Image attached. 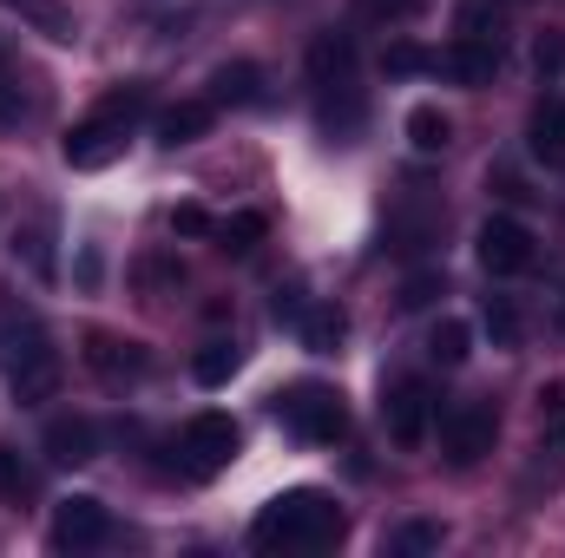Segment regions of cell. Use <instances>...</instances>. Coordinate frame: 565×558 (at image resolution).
<instances>
[{
  "label": "cell",
  "instance_id": "6da1fadb",
  "mask_svg": "<svg viewBox=\"0 0 565 558\" xmlns=\"http://www.w3.org/2000/svg\"><path fill=\"white\" fill-rule=\"evenodd\" d=\"M60 348L46 335V322L26 302H0V382L13 388V401H53L60 395Z\"/></svg>",
  "mask_w": 565,
  "mask_h": 558
},
{
  "label": "cell",
  "instance_id": "7a4b0ae2",
  "mask_svg": "<svg viewBox=\"0 0 565 558\" xmlns=\"http://www.w3.org/2000/svg\"><path fill=\"white\" fill-rule=\"evenodd\" d=\"M342 533H349L342 506H335L329 493H316V486H296V493H277V500L257 513L250 546H257V552H329Z\"/></svg>",
  "mask_w": 565,
  "mask_h": 558
},
{
  "label": "cell",
  "instance_id": "3957f363",
  "mask_svg": "<svg viewBox=\"0 0 565 558\" xmlns=\"http://www.w3.org/2000/svg\"><path fill=\"white\" fill-rule=\"evenodd\" d=\"M309 86H316V112H322V132L329 139H355L362 119H369V99H362V66H355V33H322L309 46Z\"/></svg>",
  "mask_w": 565,
  "mask_h": 558
},
{
  "label": "cell",
  "instance_id": "277c9868",
  "mask_svg": "<svg viewBox=\"0 0 565 558\" xmlns=\"http://www.w3.org/2000/svg\"><path fill=\"white\" fill-rule=\"evenodd\" d=\"M145 106H151V99H145V86H119L99 112H86V119L66 132V144H60V151H66V164H73V171H106L113 158H126L132 126L145 119Z\"/></svg>",
  "mask_w": 565,
  "mask_h": 558
},
{
  "label": "cell",
  "instance_id": "5b68a950",
  "mask_svg": "<svg viewBox=\"0 0 565 558\" xmlns=\"http://www.w3.org/2000/svg\"><path fill=\"white\" fill-rule=\"evenodd\" d=\"M237 447H244V433H237L231 415H191L184 427H178V466L198 473V480L224 473V466L237 460Z\"/></svg>",
  "mask_w": 565,
  "mask_h": 558
},
{
  "label": "cell",
  "instance_id": "8992f818",
  "mask_svg": "<svg viewBox=\"0 0 565 558\" xmlns=\"http://www.w3.org/2000/svg\"><path fill=\"white\" fill-rule=\"evenodd\" d=\"M277 415H282V427L302 433V440H342V433H349V408H342V395L322 388V382H302V388L277 395Z\"/></svg>",
  "mask_w": 565,
  "mask_h": 558
},
{
  "label": "cell",
  "instance_id": "52a82bcc",
  "mask_svg": "<svg viewBox=\"0 0 565 558\" xmlns=\"http://www.w3.org/2000/svg\"><path fill=\"white\" fill-rule=\"evenodd\" d=\"M493 440H500V415H493L487 401H460V408H447V415H440V453H447L454 466L487 460V453H493Z\"/></svg>",
  "mask_w": 565,
  "mask_h": 558
},
{
  "label": "cell",
  "instance_id": "ba28073f",
  "mask_svg": "<svg viewBox=\"0 0 565 558\" xmlns=\"http://www.w3.org/2000/svg\"><path fill=\"white\" fill-rule=\"evenodd\" d=\"M533 230L520 224V217H487L480 224V264H487V277H526L533 270Z\"/></svg>",
  "mask_w": 565,
  "mask_h": 558
},
{
  "label": "cell",
  "instance_id": "9c48e42d",
  "mask_svg": "<svg viewBox=\"0 0 565 558\" xmlns=\"http://www.w3.org/2000/svg\"><path fill=\"white\" fill-rule=\"evenodd\" d=\"M382 420H388V440H395V447H422L427 420H434V395H427V382H415V375L388 382V395H382Z\"/></svg>",
  "mask_w": 565,
  "mask_h": 558
},
{
  "label": "cell",
  "instance_id": "30bf717a",
  "mask_svg": "<svg viewBox=\"0 0 565 558\" xmlns=\"http://www.w3.org/2000/svg\"><path fill=\"white\" fill-rule=\"evenodd\" d=\"M40 106H46V86L20 66V53L0 40V132L33 126V119H40Z\"/></svg>",
  "mask_w": 565,
  "mask_h": 558
},
{
  "label": "cell",
  "instance_id": "8fae6325",
  "mask_svg": "<svg viewBox=\"0 0 565 558\" xmlns=\"http://www.w3.org/2000/svg\"><path fill=\"white\" fill-rule=\"evenodd\" d=\"M113 539V513L99 506V500H60V513H53V546L60 552H99Z\"/></svg>",
  "mask_w": 565,
  "mask_h": 558
},
{
  "label": "cell",
  "instance_id": "7c38bea8",
  "mask_svg": "<svg viewBox=\"0 0 565 558\" xmlns=\"http://www.w3.org/2000/svg\"><path fill=\"white\" fill-rule=\"evenodd\" d=\"M427 73H440V79H454V86H487V79L500 73V40H473V33H460L447 53H434Z\"/></svg>",
  "mask_w": 565,
  "mask_h": 558
},
{
  "label": "cell",
  "instance_id": "4fadbf2b",
  "mask_svg": "<svg viewBox=\"0 0 565 558\" xmlns=\"http://www.w3.org/2000/svg\"><path fill=\"white\" fill-rule=\"evenodd\" d=\"M86 368L106 382V388H132V382H145V348L139 342H119V335H86Z\"/></svg>",
  "mask_w": 565,
  "mask_h": 558
},
{
  "label": "cell",
  "instance_id": "5bb4252c",
  "mask_svg": "<svg viewBox=\"0 0 565 558\" xmlns=\"http://www.w3.org/2000/svg\"><path fill=\"white\" fill-rule=\"evenodd\" d=\"M40 447H46L53 466H86V460H99V427L86 415H53L46 433H40Z\"/></svg>",
  "mask_w": 565,
  "mask_h": 558
},
{
  "label": "cell",
  "instance_id": "9a60e30c",
  "mask_svg": "<svg viewBox=\"0 0 565 558\" xmlns=\"http://www.w3.org/2000/svg\"><path fill=\"white\" fill-rule=\"evenodd\" d=\"M526 151L540 164L565 171V93H540L533 112H526Z\"/></svg>",
  "mask_w": 565,
  "mask_h": 558
},
{
  "label": "cell",
  "instance_id": "2e32d148",
  "mask_svg": "<svg viewBox=\"0 0 565 558\" xmlns=\"http://www.w3.org/2000/svg\"><path fill=\"white\" fill-rule=\"evenodd\" d=\"M26 33H40V40H53V46H73L79 40V13L66 7V0H0Z\"/></svg>",
  "mask_w": 565,
  "mask_h": 558
},
{
  "label": "cell",
  "instance_id": "e0dca14e",
  "mask_svg": "<svg viewBox=\"0 0 565 558\" xmlns=\"http://www.w3.org/2000/svg\"><path fill=\"white\" fill-rule=\"evenodd\" d=\"M204 99H211L217 112H224V106H257V99H264V66H250V60H231V66H217Z\"/></svg>",
  "mask_w": 565,
  "mask_h": 558
},
{
  "label": "cell",
  "instance_id": "ac0fdd59",
  "mask_svg": "<svg viewBox=\"0 0 565 558\" xmlns=\"http://www.w3.org/2000/svg\"><path fill=\"white\" fill-rule=\"evenodd\" d=\"M211 119H217V106L211 99H178V106H164L158 112V144H198L204 132H211Z\"/></svg>",
  "mask_w": 565,
  "mask_h": 558
},
{
  "label": "cell",
  "instance_id": "d6986e66",
  "mask_svg": "<svg viewBox=\"0 0 565 558\" xmlns=\"http://www.w3.org/2000/svg\"><path fill=\"white\" fill-rule=\"evenodd\" d=\"M13 257H20V264H26L40 282L60 277V257H53V217H33V224H20V230H13Z\"/></svg>",
  "mask_w": 565,
  "mask_h": 558
},
{
  "label": "cell",
  "instance_id": "ffe728a7",
  "mask_svg": "<svg viewBox=\"0 0 565 558\" xmlns=\"http://www.w3.org/2000/svg\"><path fill=\"white\" fill-rule=\"evenodd\" d=\"M480 329L493 335V348H520V342H526V315H520V302H513V296H487Z\"/></svg>",
  "mask_w": 565,
  "mask_h": 558
},
{
  "label": "cell",
  "instance_id": "44dd1931",
  "mask_svg": "<svg viewBox=\"0 0 565 558\" xmlns=\"http://www.w3.org/2000/svg\"><path fill=\"white\" fill-rule=\"evenodd\" d=\"M440 539H447L440 519H402L388 533V558H427V552H440Z\"/></svg>",
  "mask_w": 565,
  "mask_h": 558
},
{
  "label": "cell",
  "instance_id": "7402d4cb",
  "mask_svg": "<svg viewBox=\"0 0 565 558\" xmlns=\"http://www.w3.org/2000/svg\"><path fill=\"white\" fill-rule=\"evenodd\" d=\"M296 329H302V348H316V355H335V342H342V309H329V302H316V309H302L296 315Z\"/></svg>",
  "mask_w": 565,
  "mask_h": 558
},
{
  "label": "cell",
  "instance_id": "603a6c76",
  "mask_svg": "<svg viewBox=\"0 0 565 558\" xmlns=\"http://www.w3.org/2000/svg\"><path fill=\"white\" fill-rule=\"evenodd\" d=\"M237 368H244V348H237V342H204L198 362H191V375H198L204 388H224Z\"/></svg>",
  "mask_w": 565,
  "mask_h": 558
},
{
  "label": "cell",
  "instance_id": "cb8c5ba5",
  "mask_svg": "<svg viewBox=\"0 0 565 558\" xmlns=\"http://www.w3.org/2000/svg\"><path fill=\"white\" fill-rule=\"evenodd\" d=\"M467 342H473V335H467L460 315H440V322L427 329V355H434L440 368H460V362H467Z\"/></svg>",
  "mask_w": 565,
  "mask_h": 558
},
{
  "label": "cell",
  "instance_id": "d4e9b609",
  "mask_svg": "<svg viewBox=\"0 0 565 558\" xmlns=\"http://www.w3.org/2000/svg\"><path fill=\"white\" fill-rule=\"evenodd\" d=\"M40 493V473L13 453V447H0V506H26Z\"/></svg>",
  "mask_w": 565,
  "mask_h": 558
},
{
  "label": "cell",
  "instance_id": "484cf974",
  "mask_svg": "<svg viewBox=\"0 0 565 558\" xmlns=\"http://www.w3.org/2000/svg\"><path fill=\"white\" fill-rule=\"evenodd\" d=\"M408 139H415V151H447L454 144V126H447L440 106H415L408 112Z\"/></svg>",
  "mask_w": 565,
  "mask_h": 558
},
{
  "label": "cell",
  "instance_id": "4316f807",
  "mask_svg": "<svg viewBox=\"0 0 565 558\" xmlns=\"http://www.w3.org/2000/svg\"><path fill=\"white\" fill-rule=\"evenodd\" d=\"M217 237H224V250H237V257H244V250H257L264 217H257V211H237V217H224V224H217Z\"/></svg>",
  "mask_w": 565,
  "mask_h": 558
},
{
  "label": "cell",
  "instance_id": "83f0119b",
  "mask_svg": "<svg viewBox=\"0 0 565 558\" xmlns=\"http://www.w3.org/2000/svg\"><path fill=\"white\" fill-rule=\"evenodd\" d=\"M171 230H178V237H211L217 224H211L198 204H178V211H171Z\"/></svg>",
  "mask_w": 565,
  "mask_h": 558
},
{
  "label": "cell",
  "instance_id": "f1b7e54d",
  "mask_svg": "<svg viewBox=\"0 0 565 558\" xmlns=\"http://www.w3.org/2000/svg\"><path fill=\"white\" fill-rule=\"evenodd\" d=\"M533 66H540V73H546V79H553V73H559V66H565V33H546V40H540V46H533Z\"/></svg>",
  "mask_w": 565,
  "mask_h": 558
},
{
  "label": "cell",
  "instance_id": "f546056e",
  "mask_svg": "<svg viewBox=\"0 0 565 558\" xmlns=\"http://www.w3.org/2000/svg\"><path fill=\"white\" fill-rule=\"evenodd\" d=\"M434 66V53H422V46H388V73H427Z\"/></svg>",
  "mask_w": 565,
  "mask_h": 558
},
{
  "label": "cell",
  "instance_id": "4dcf8cb0",
  "mask_svg": "<svg viewBox=\"0 0 565 558\" xmlns=\"http://www.w3.org/2000/svg\"><path fill=\"white\" fill-rule=\"evenodd\" d=\"M434 289H440V277H415V282H408V296H402V302H415V309H422V302H434Z\"/></svg>",
  "mask_w": 565,
  "mask_h": 558
}]
</instances>
